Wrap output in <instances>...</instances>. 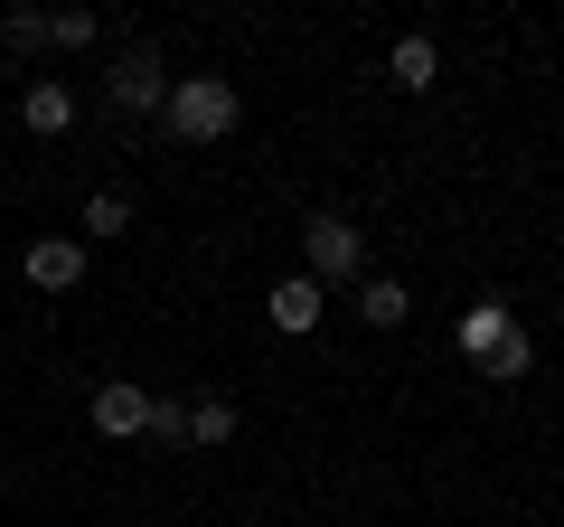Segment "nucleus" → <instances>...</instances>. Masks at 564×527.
<instances>
[{
  "instance_id": "1",
  "label": "nucleus",
  "mask_w": 564,
  "mask_h": 527,
  "mask_svg": "<svg viewBox=\"0 0 564 527\" xmlns=\"http://www.w3.org/2000/svg\"><path fill=\"white\" fill-rule=\"evenodd\" d=\"M236 122H245V95L226 76H170V104H161L170 142H226Z\"/></svg>"
},
{
  "instance_id": "2",
  "label": "nucleus",
  "mask_w": 564,
  "mask_h": 527,
  "mask_svg": "<svg viewBox=\"0 0 564 527\" xmlns=\"http://www.w3.org/2000/svg\"><path fill=\"white\" fill-rule=\"evenodd\" d=\"M302 245H311V283H358V264H367V226H348V217H311L302 226Z\"/></svg>"
},
{
  "instance_id": "3",
  "label": "nucleus",
  "mask_w": 564,
  "mask_h": 527,
  "mask_svg": "<svg viewBox=\"0 0 564 527\" xmlns=\"http://www.w3.org/2000/svg\"><path fill=\"white\" fill-rule=\"evenodd\" d=\"M104 104H113V114H161V104H170L161 57H151V47H122L113 76H104Z\"/></svg>"
},
{
  "instance_id": "4",
  "label": "nucleus",
  "mask_w": 564,
  "mask_h": 527,
  "mask_svg": "<svg viewBox=\"0 0 564 527\" xmlns=\"http://www.w3.org/2000/svg\"><path fill=\"white\" fill-rule=\"evenodd\" d=\"M141 424H151V396H141L132 377H104L95 386V433H104V443H132Z\"/></svg>"
},
{
  "instance_id": "5",
  "label": "nucleus",
  "mask_w": 564,
  "mask_h": 527,
  "mask_svg": "<svg viewBox=\"0 0 564 527\" xmlns=\"http://www.w3.org/2000/svg\"><path fill=\"white\" fill-rule=\"evenodd\" d=\"M20 122L39 132V142H66V132H76V85H66V76H39V85L20 95Z\"/></svg>"
},
{
  "instance_id": "6",
  "label": "nucleus",
  "mask_w": 564,
  "mask_h": 527,
  "mask_svg": "<svg viewBox=\"0 0 564 527\" xmlns=\"http://www.w3.org/2000/svg\"><path fill=\"white\" fill-rule=\"evenodd\" d=\"M321 311H329V283H311V273H282V283H273V302H263V321L302 340V330H321Z\"/></svg>"
},
{
  "instance_id": "7",
  "label": "nucleus",
  "mask_w": 564,
  "mask_h": 527,
  "mask_svg": "<svg viewBox=\"0 0 564 527\" xmlns=\"http://www.w3.org/2000/svg\"><path fill=\"white\" fill-rule=\"evenodd\" d=\"M29 283H39V292H76L85 283V245L76 236H39V245H29Z\"/></svg>"
},
{
  "instance_id": "8",
  "label": "nucleus",
  "mask_w": 564,
  "mask_h": 527,
  "mask_svg": "<svg viewBox=\"0 0 564 527\" xmlns=\"http://www.w3.org/2000/svg\"><path fill=\"white\" fill-rule=\"evenodd\" d=\"M508 330H518V321H508V302H470V311H462V358L489 367V358L508 348Z\"/></svg>"
},
{
  "instance_id": "9",
  "label": "nucleus",
  "mask_w": 564,
  "mask_h": 527,
  "mask_svg": "<svg viewBox=\"0 0 564 527\" xmlns=\"http://www.w3.org/2000/svg\"><path fill=\"white\" fill-rule=\"evenodd\" d=\"M386 76H395L404 95H433V76H443V47L423 39V29H404V39H395V57H386Z\"/></svg>"
},
{
  "instance_id": "10",
  "label": "nucleus",
  "mask_w": 564,
  "mask_h": 527,
  "mask_svg": "<svg viewBox=\"0 0 564 527\" xmlns=\"http://www.w3.org/2000/svg\"><path fill=\"white\" fill-rule=\"evenodd\" d=\"M188 443L226 452V443H236V406H226V396H198V406H188Z\"/></svg>"
},
{
  "instance_id": "11",
  "label": "nucleus",
  "mask_w": 564,
  "mask_h": 527,
  "mask_svg": "<svg viewBox=\"0 0 564 527\" xmlns=\"http://www.w3.org/2000/svg\"><path fill=\"white\" fill-rule=\"evenodd\" d=\"M358 311H367V330H395L404 311H414V292L386 283V273H367V283H358Z\"/></svg>"
},
{
  "instance_id": "12",
  "label": "nucleus",
  "mask_w": 564,
  "mask_h": 527,
  "mask_svg": "<svg viewBox=\"0 0 564 527\" xmlns=\"http://www.w3.org/2000/svg\"><path fill=\"white\" fill-rule=\"evenodd\" d=\"M85 236H132V198L122 189H95L85 198Z\"/></svg>"
},
{
  "instance_id": "13",
  "label": "nucleus",
  "mask_w": 564,
  "mask_h": 527,
  "mask_svg": "<svg viewBox=\"0 0 564 527\" xmlns=\"http://www.w3.org/2000/svg\"><path fill=\"white\" fill-rule=\"evenodd\" d=\"M95 39H104L95 10H47V47H95Z\"/></svg>"
},
{
  "instance_id": "14",
  "label": "nucleus",
  "mask_w": 564,
  "mask_h": 527,
  "mask_svg": "<svg viewBox=\"0 0 564 527\" xmlns=\"http://www.w3.org/2000/svg\"><path fill=\"white\" fill-rule=\"evenodd\" d=\"M141 433H151V443H188V406L180 396H151V424Z\"/></svg>"
},
{
  "instance_id": "15",
  "label": "nucleus",
  "mask_w": 564,
  "mask_h": 527,
  "mask_svg": "<svg viewBox=\"0 0 564 527\" xmlns=\"http://www.w3.org/2000/svg\"><path fill=\"white\" fill-rule=\"evenodd\" d=\"M527 367H536V340H527V330H508V348H499V358L480 367V377H508V386H518Z\"/></svg>"
},
{
  "instance_id": "16",
  "label": "nucleus",
  "mask_w": 564,
  "mask_h": 527,
  "mask_svg": "<svg viewBox=\"0 0 564 527\" xmlns=\"http://www.w3.org/2000/svg\"><path fill=\"white\" fill-rule=\"evenodd\" d=\"M0 39H10V47H47V10H10Z\"/></svg>"
}]
</instances>
